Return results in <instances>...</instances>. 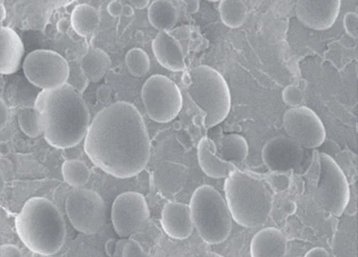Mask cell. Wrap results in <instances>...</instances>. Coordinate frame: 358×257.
Segmentation results:
<instances>
[{"label":"cell","instance_id":"1","mask_svg":"<svg viewBox=\"0 0 358 257\" xmlns=\"http://www.w3.org/2000/svg\"><path fill=\"white\" fill-rule=\"evenodd\" d=\"M85 152L93 164L114 177L131 178L143 172L151 141L138 109L119 101L99 112L86 134Z\"/></svg>","mask_w":358,"mask_h":257},{"label":"cell","instance_id":"3","mask_svg":"<svg viewBox=\"0 0 358 257\" xmlns=\"http://www.w3.org/2000/svg\"><path fill=\"white\" fill-rule=\"evenodd\" d=\"M17 236L32 253L53 256L66 240V223L59 208L45 198H29L15 221Z\"/></svg>","mask_w":358,"mask_h":257},{"label":"cell","instance_id":"21","mask_svg":"<svg viewBox=\"0 0 358 257\" xmlns=\"http://www.w3.org/2000/svg\"><path fill=\"white\" fill-rule=\"evenodd\" d=\"M148 19L155 29L159 32H169L177 24L176 7L169 0H156L150 4Z\"/></svg>","mask_w":358,"mask_h":257},{"label":"cell","instance_id":"14","mask_svg":"<svg viewBox=\"0 0 358 257\" xmlns=\"http://www.w3.org/2000/svg\"><path fill=\"white\" fill-rule=\"evenodd\" d=\"M303 152L289 137H274L263 147L262 159L268 170L273 172H286L301 164Z\"/></svg>","mask_w":358,"mask_h":257},{"label":"cell","instance_id":"32","mask_svg":"<svg viewBox=\"0 0 358 257\" xmlns=\"http://www.w3.org/2000/svg\"><path fill=\"white\" fill-rule=\"evenodd\" d=\"M271 179H273V189L285 191L289 187V178L286 177L285 174L274 172Z\"/></svg>","mask_w":358,"mask_h":257},{"label":"cell","instance_id":"34","mask_svg":"<svg viewBox=\"0 0 358 257\" xmlns=\"http://www.w3.org/2000/svg\"><path fill=\"white\" fill-rule=\"evenodd\" d=\"M124 4L119 0H113L108 5V12L113 17H119L123 15Z\"/></svg>","mask_w":358,"mask_h":257},{"label":"cell","instance_id":"13","mask_svg":"<svg viewBox=\"0 0 358 257\" xmlns=\"http://www.w3.org/2000/svg\"><path fill=\"white\" fill-rule=\"evenodd\" d=\"M340 9V0H299L296 3V15L299 22L316 31H326L334 27Z\"/></svg>","mask_w":358,"mask_h":257},{"label":"cell","instance_id":"10","mask_svg":"<svg viewBox=\"0 0 358 257\" xmlns=\"http://www.w3.org/2000/svg\"><path fill=\"white\" fill-rule=\"evenodd\" d=\"M22 67L27 80L42 91L66 85L70 71L69 62L63 56L47 50L30 52Z\"/></svg>","mask_w":358,"mask_h":257},{"label":"cell","instance_id":"11","mask_svg":"<svg viewBox=\"0 0 358 257\" xmlns=\"http://www.w3.org/2000/svg\"><path fill=\"white\" fill-rule=\"evenodd\" d=\"M283 127L289 138L302 149H317L326 141L324 124L309 107L288 109L283 116Z\"/></svg>","mask_w":358,"mask_h":257},{"label":"cell","instance_id":"18","mask_svg":"<svg viewBox=\"0 0 358 257\" xmlns=\"http://www.w3.org/2000/svg\"><path fill=\"white\" fill-rule=\"evenodd\" d=\"M288 249L285 234L276 228H266L253 236L250 257H284Z\"/></svg>","mask_w":358,"mask_h":257},{"label":"cell","instance_id":"30","mask_svg":"<svg viewBox=\"0 0 358 257\" xmlns=\"http://www.w3.org/2000/svg\"><path fill=\"white\" fill-rule=\"evenodd\" d=\"M120 257H151L145 249L142 248L141 244L136 240L129 239L127 241H121Z\"/></svg>","mask_w":358,"mask_h":257},{"label":"cell","instance_id":"36","mask_svg":"<svg viewBox=\"0 0 358 257\" xmlns=\"http://www.w3.org/2000/svg\"><path fill=\"white\" fill-rule=\"evenodd\" d=\"M8 107H7L3 99L1 98V101H0V124H1V127L6 124L7 121H8Z\"/></svg>","mask_w":358,"mask_h":257},{"label":"cell","instance_id":"5","mask_svg":"<svg viewBox=\"0 0 358 257\" xmlns=\"http://www.w3.org/2000/svg\"><path fill=\"white\" fill-rule=\"evenodd\" d=\"M187 91L205 113L207 128L222 123L231 110L229 86L222 73L210 66H198L187 73Z\"/></svg>","mask_w":358,"mask_h":257},{"label":"cell","instance_id":"9","mask_svg":"<svg viewBox=\"0 0 358 257\" xmlns=\"http://www.w3.org/2000/svg\"><path fill=\"white\" fill-rule=\"evenodd\" d=\"M65 207L69 221L81 233L93 235L105 225V200L95 191L75 188L69 192Z\"/></svg>","mask_w":358,"mask_h":257},{"label":"cell","instance_id":"39","mask_svg":"<svg viewBox=\"0 0 358 257\" xmlns=\"http://www.w3.org/2000/svg\"><path fill=\"white\" fill-rule=\"evenodd\" d=\"M134 7L131 6V4H125L124 5V11L123 15L126 17H131L134 16Z\"/></svg>","mask_w":358,"mask_h":257},{"label":"cell","instance_id":"6","mask_svg":"<svg viewBox=\"0 0 358 257\" xmlns=\"http://www.w3.org/2000/svg\"><path fill=\"white\" fill-rule=\"evenodd\" d=\"M190 212L198 235L205 243L217 245L227 240L233 219L222 194L210 185H202L190 198Z\"/></svg>","mask_w":358,"mask_h":257},{"label":"cell","instance_id":"28","mask_svg":"<svg viewBox=\"0 0 358 257\" xmlns=\"http://www.w3.org/2000/svg\"><path fill=\"white\" fill-rule=\"evenodd\" d=\"M69 66H70V71H69L68 80L66 85L70 86L73 90L83 95L86 89H87L90 80H89L85 71L81 68L80 63L72 61V62H69Z\"/></svg>","mask_w":358,"mask_h":257},{"label":"cell","instance_id":"31","mask_svg":"<svg viewBox=\"0 0 358 257\" xmlns=\"http://www.w3.org/2000/svg\"><path fill=\"white\" fill-rule=\"evenodd\" d=\"M358 15L355 12H349L344 17V28L347 34L357 39Z\"/></svg>","mask_w":358,"mask_h":257},{"label":"cell","instance_id":"27","mask_svg":"<svg viewBox=\"0 0 358 257\" xmlns=\"http://www.w3.org/2000/svg\"><path fill=\"white\" fill-rule=\"evenodd\" d=\"M17 123L22 131L30 138H36L43 134L39 114L35 107H25L19 112Z\"/></svg>","mask_w":358,"mask_h":257},{"label":"cell","instance_id":"22","mask_svg":"<svg viewBox=\"0 0 358 257\" xmlns=\"http://www.w3.org/2000/svg\"><path fill=\"white\" fill-rule=\"evenodd\" d=\"M80 63L89 80L92 82L103 80L111 67L110 57L99 47L90 48Z\"/></svg>","mask_w":358,"mask_h":257},{"label":"cell","instance_id":"7","mask_svg":"<svg viewBox=\"0 0 358 257\" xmlns=\"http://www.w3.org/2000/svg\"><path fill=\"white\" fill-rule=\"evenodd\" d=\"M141 98L147 115L156 123H170L182 111L181 90L167 76L155 75L149 78L142 87Z\"/></svg>","mask_w":358,"mask_h":257},{"label":"cell","instance_id":"26","mask_svg":"<svg viewBox=\"0 0 358 257\" xmlns=\"http://www.w3.org/2000/svg\"><path fill=\"white\" fill-rule=\"evenodd\" d=\"M125 62L131 75L136 78H143L148 75L151 68V61L148 54L138 47L131 48L127 52Z\"/></svg>","mask_w":358,"mask_h":257},{"label":"cell","instance_id":"2","mask_svg":"<svg viewBox=\"0 0 358 257\" xmlns=\"http://www.w3.org/2000/svg\"><path fill=\"white\" fill-rule=\"evenodd\" d=\"M34 107L50 146L71 149L85 139L91 124L90 112L80 94L70 86L41 91Z\"/></svg>","mask_w":358,"mask_h":257},{"label":"cell","instance_id":"42","mask_svg":"<svg viewBox=\"0 0 358 257\" xmlns=\"http://www.w3.org/2000/svg\"><path fill=\"white\" fill-rule=\"evenodd\" d=\"M5 17H6V9H5L4 4L1 2V4H0V20H1V22H3Z\"/></svg>","mask_w":358,"mask_h":257},{"label":"cell","instance_id":"44","mask_svg":"<svg viewBox=\"0 0 358 257\" xmlns=\"http://www.w3.org/2000/svg\"><path fill=\"white\" fill-rule=\"evenodd\" d=\"M43 257H53L52 256H43Z\"/></svg>","mask_w":358,"mask_h":257},{"label":"cell","instance_id":"40","mask_svg":"<svg viewBox=\"0 0 358 257\" xmlns=\"http://www.w3.org/2000/svg\"><path fill=\"white\" fill-rule=\"evenodd\" d=\"M69 27H71V22H69L68 20H61L59 24H58V29L62 33L67 31Z\"/></svg>","mask_w":358,"mask_h":257},{"label":"cell","instance_id":"37","mask_svg":"<svg viewBox=\"0 0 358 257\" xmlns=\"http://www.w3.org/2000/svg\"><path fill=\"white\" fill-rule=\"evenodd\" d=\"M150 4H151V2L149 0H134L131 2V6L138 10L145 9L150 6Z\"/></svg>","mask_w":358,"mask_h":257},{"label":"cell","instance_id":"38","mask_svg":"<svg viewBox=\"0 0 358 257\" xmlns=\"http://www.w3.org/2000/svg\"><path fill=\"white\" fill-rule=\"evenodd\" d=\"M187 6L190 13H196L199 8V1H187Z\"/></svg>","mask_w":358,"mask_h":257},{"label":"cell","instance_id":"16","mask_svg":"<svg viewBox=\"0 0 358 257\" xmlns=\"http://www.w3.org/2000/svg\"><path fill=\"white\" fill-rule=\"evenodd\" d=\"M152 50L157 62L166 70L179 73L187 68L182 45L169 32H159L156 36Z\"/></svg>","mask_w":358,"mask_h":257},{"label":"cell","instance_id":"23","mask_svg":"<svg viewBox=\"0 0 358 257\" xmlns=\"http://www.w3.org/2000/svg\"><path fill=\"white\" fill-rule=\"evenodd\" d=\"M250 147L245 137L240 134L226 135L222 141V149L217 154L220 159L226 162L241 163L248 159Z\"/></svg>","mask_w":358,"mask_h":257},{"label":"cell","instance_id":"8","mask_svg":"<svg viewBox=\"0 0 358 257\" xmlns=\"http://www.w3.org/2000/svg\"><path fill=\"white\" fill-rule=\"evenodd\" d=\"M320 178L316 190L317 200L327 212L340 217L350 200L348 178L338 163L330 155L319 154Z\"/></svg>","mask_w":358,"mask_h":257},{"label":"cell","instance_id":"33","mask_svg":"<svg viewBox=\"0 0 358 257\" xmlns=\"http://www.w3.org/2000/svg\"><path fill=\"white\" fill-rule=\"evenodd\" d=\"M0 257H22V253L17 246L6 244L0 248Z\"/></svg>","mask_w":358,"mask_h":257},{"label":"cell","instance_id":"17","mask_svg":"<svg viewBox=\"0 0 358 257\" xmlns=\"http://www.w3.org/2000/svg\"><path fill=\"white\" fill-rule=\"evenodd\" d=\"M24 47L17 33L8 27L0 28V73L13 75L20 68Z\"/></svg>","mask_w":358,"mask_h":257},{"label":"cell","instance_id":"43","mask_svg":"<svg viewBox=\"0 0 358 257\" xmlns=\"http://www.w3.org/2000/svg\"><path fill=\"white\" fill-rule=\"evenodd\" d=\"M201 257H224L222 256V254H218L217 253H207L205 254H203Z\"/></svg>","mask_w":358,"mask_h":257},{"label":"cell","instance_id":"29","mask_svg":"<svg viewBox=\"0 0 358 257\" xmlns=\"http://www.w3.org/2000/svg\"><path fill=\"white\" fill-rule=\"evenodd\" d=\"M282 98L286 105L290 106L291 108H296V107L301 106L304 101V96L298 86L289 85L282 91Z\"/></svg>","mask_w":358,"mask_h":257},{"label":"cell","instance_id":"19","mask_svg":"<svg viewBox=\"0 0 358 257\" xmlns=\"http://www.w3.org/2000/svg\"><path fill=\"white\" fill-rule=\"evenodd\" d=\"M197 157L203 172L215 179L228 177L234 170H237L232 163L220 159L215 142L207 137L200 140L198 144Z\"/></svg>","mask_w":358,"mask_h":257},{"label":"cell","instance_id":"20","mask_svg":"<svg viewBox=\"0 0 358 257\" xmlns=\"http://www.w3.org/2000/svg\"><path fill=\"white\" fill-rule=\"evenodd\" d=\"M71 27L81 37L88 38L97 31L101 17L98 10L89 4H78L71 15Z\"/></svg>","mask_w":358,"mask_h":257},{"label":"cell","instance_id":"41","mask_svg":"<svg viewBox=\"0 0 358 257\" xmlns=\"http://www.w3.org/2000/svg\"><path fill=\"white\" fill-rule=\"evenodd\" d=\"M296 206L293 202H287L284 205V210L288 214H293L296 211Z\"/></svg>","mask_w":358,"mask_h":257},{"label":"cell","instance_id":"12","mask_svg":"<svg viewBox=\"0 0 358 257\" xmlns=\"http://www.w3.org/2000/svg\"><path fill=\"white\" fill-rule=\"evenodd\" d=\"M150 216L148 203L141 193H122L114 200L111 221L122 238H129L145 225Z\"/></svg>","mask_w":358,"mask_h":257},{"label":"cell","instance_id":"24","mask_svg":"<svg viewBox=\"0 0 358 257\" xmlns=\"http://www.w3.org/2000/svg\"><path fill=\"white\" fill-rule=\"evenodd\" d=\"M248 6L240 0H222L220 2V16L223 24L237 29L245 24L248 19Z\"/></svg>","mask_w":358,"mask_h":257},{"label":"cell","instance_id":"15","mask_svg":"<svg viewBox=\"0 0 358 257\" xmlns=\"http://www.w3.org/2000/svg\"><path fill=\"white\" fill-rule=\"evenodd\" d=\"M161 226L170 238L175 240L189 238L194 230L189 205L182 203H167L162 210Z\"/></svg>","mask_w":358,"mask_h":257},{"label":"cell","instance_id":"35","mask_svg":"<svg viewBox=\"0 0 358 257\" xmlns=\"http://www.w3.org/2000/svg\"><path fill=\"white\" fill-rule=\"evenodd\" d=\"M303 257H330L329 251L322 247L309 249Z\"/></svg>","mask_w":358,"mask_h":257},{"label":"cell","instance_id":"4","mask_svg":"<svg viewBox=\"0 0 358 257\" xmlns=\"http://www.w3.org/2000/svg\"><path fill=\"white\" fill-rule=\"evenodd\" d=\"M225 200L234 222L245 228L264 225L273 210V198L265 183L234 170L224 183Z\"/></svg>","mask_w":358,"mask_h":257},{"label":"cell","instance_id":"25","mask_svg":"<svg viewBox=\"0 0 358 257\" xmlns=\"http://www.w3.org/2000/svg\"><path fill=\"white\" fill-rule=\"evenodd\" d=\"M61 172L64 182L73 188H83L90 179V170L80 160H66L63 163Z\"/></svg>","mask_w":358,"mask_h":257}]
</instances>
